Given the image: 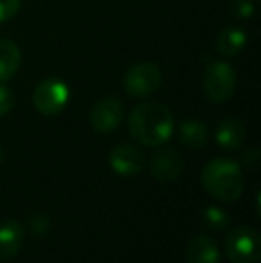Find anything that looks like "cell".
<instances>
[{"mask_svg":"<svg viewBox=\"0 0 261 263\" xmlns=\"http://www.w3.org/2000/svg\"><path fill=\"white\" fill-rule=\"evenodd\" d=\"M109 166L118 176H134L145 166V156L131 143H118L109 153Z\"/></svg>","mask_w":261,"mask_h":263,"instance_id":"obj_8","label":"cell"},{"mask_svg":"<svg viewBox=\"0 0 261 263\" xmlns=\"http://www.w3.org/2000/svg\"><path fill=\"white\" fill-rule=\"evenodd\" d=\"M202 217H204L206 226L213 229H224L231 220L229 213L224 208H220V206H208L204 210V213H202Z\"/></svg>","mask_w":261,"mask_h":263,"instance_id":"obj_16","label":"cell"},{"mask_svg":"<svg viewBox=\"0 0 261 263\" xmlns=\"http://www.w3.org/2000/svg\"><path fill=\"white\" fill-rule=\"evenodd\" d=\"M247 45V34L242 27H224L222 31L216 34L215 40V49L216 52L224 58H233V55L240 54Z\"/></svg>","mask_w":261,"mask_h":263,"instance_id":"obj_12","label":"cell"},{"mask_svg":"<svg viewBox=\"0 0 261 263\" xmlns=\"http://www.w3.org/2000/svg\"><path fill=\"white\" fill-rule=\"evenodd\" d=\"M127 129L142 145L159 147L167 143L174 133V117L170 109L159 102H143L131 111Z\"/></svg>","mask_w":261,"mask_h":263,"instance_id":"obj_1","label":"cell"},{"mask_svg":"<svg viewBox=\"0 0 261 263\" xmlns=\"http://www.w3.org/2000/svg\"><path fill=\"white\" fill-rule=\"evenodd\" d=\"M256 4H258V0H231L229 9L240 20H249L254 16Z\"/></svg>","mask_w":261,"mask_h":263,"instance_id":"obj_17","label":"cell"},{"mask_svg":"<svg viewBox=\"0 0 261 263\" xmlns=\"http://www.w3.org/2000/svg\"><path fill=\"white\" fill-rule=\"evenodd\" d=\"M186 263H220L218 243L204 235L192 238L186 247Z\"/></svg>","mask_w":261,"mask_h":263,"instance_id":"obj_10","label":"cell"},{"mask_svg":"<svg viewBox=\"0 0 261 263\" xmlns=\"http://www.w3.org/2000/svg\"><path fill=\"white\" fill-rule=\"evenodd\" d=\"M226 253L233 263H258L261 258L259 233L249 226H238L227 233Z\"/></svg>","mask_w":261,"mask_h":263,"instance_id":"obj_5","label":"cell"},{"mask_svg":"<svg viewBox=\"0 0 261 263\" xmlns=\"http://www.w3.org/2000/svg\"><path fill=\"white\" fill-rule=\"evenodd\" d=\"M208 125L200 120H186L179 127V140L188 149H202L208 143Z\"/></svg>","mask_w":261,"mask_h":263,"instance_id":"obj_15","label":"cell"},{"mask_svg":"<svg viewBox=\"0 0 261 263\" xmlns=\"http://www.w3.org/2000/svg\"><path fill=\"white\" fill-rule=\"evenodd\" d=\"M68 99L70 90L66 83L57 77H47L34 88L32 104L45 117H56L66 107Z\"/></svg>","mask_w":261,"mask_h":263,"instance_id":"obj_6","label":"cell"},{"mask_svg":"<svg viewBox=\"0 0 261 263\" xmlns=\"http://www.w3.org/2000/svg\"><path fill=\"white\" fill-rule=\"evenodd\" d=\"M202 90L211 104H224L236 90V72L226 61H211L206 66Z\"/></svg>","mask_w":261,"mask_h":263,"instance_id":"obj_3","label":"cell"},{"mask_svg":"<svg viewBox=\"0 0 261 263\" xmlns=\"http://www.w3.org/2000/svg\"><path fill=\"white\" fill-rule=\"evenodd\" d=\"M24 242V228L16 220H6L0 224V261L11 260L18 254Z\"/></svg>","mask_w":261,"mask_h":263,"instance_id":"obj_11","label":"cell"},{"mask_svg":"<svg viewBox=\"0 0 261 263\" xmlns=\"http://www.w3.org/2000/svg\"><path fill=\"white\" fill-rule=\"evenodd\" d=\"M258 159H259V151L258 149H249L247 153L244 154V163L247 166H256Z\"/></svg>","mask_w":261,"mask_h":263,"instance_id":"obj_21","label":"cell"},{"mask_svg":"<svg viewBox=\"0 0 261 263\" xmlns=\"http://www.w3.org/2000/svg\"><path fill=\"white\" fill-rule=\"evenodd\" d=\"M163 83L161 68L152 61H139L129 66L124 76V90L136 99L149 97L156 93Z\"/></svg>","mask_w":261,"mask_h":263,"instance_id":"obj_4","label":"cell"},{"mask_svg":"<svg viewBox=\"0 0 261 263\" xmlns=\"http://www.w3.org/2000/svg\"><path fill=\"white\" fill-rule=\"evenodd\" d=\"M124 120V104L116 97H104L97 101L90 111V124L101 135L113 133Z\"/></svg>","mask_w":261,"mask_h":263,"instance_id":"obj_7","label":"cell"},{"mask_svg":"<svg viewBox=\"0 0 261 263\" xmlns=\"http://www.w3.org/2000/svg\"><path fill=\"white\" fill-rule=\"evenodd\" d=\"M22 0H0V24L9 22L20 11Z\"/></svg>","mask_w":261,"mask_h":263,"instance_id":"obj_18","label":"cell"},{"mask_svg":"<svg viewBox=\"0 0 261 263\" xmlns=\"http://www.w3.org/2000/svg\"><path fill=\"white\" fill-rule=\"evenodd\" d=\"M215 140L222 149L226 151H236L245 140V127L240 120L229 117L224 118L218 125H216Z\"/></svg>","mask_w":261,"mask_h":263,"instance_id":"obj_13","label":"cell"},{"mask_svg":"<svg viewBox=\"0 0 261 263\" xmlns=\"http://www.w3.org/2000/svg\"><path fill=\"white\" fill-rule=\"evenodd\" d=\"M22 54L14 42L0 38V83L9 81L20 68Z\"/></svg>","mask_w":261,"mask_h":263,"instance_id":"obj_14","label":"cell"},{"mask_svg":"<svg viewBox=\"0 0 261 263\" xmlns=\"http://www.w3.org/2000/svg\"><path fill=\"white\" fill-rule=\"evenodd\" d=\"M0 161H2V149H0Z\"/></svg>","mask_w":261,"mask_h":263,"instance_id":"obj_22","label":"cell"},{"mask_svg":"<svg viewBox=\"0 0 261 263\" xmlns=\"http://www.w3.org/2000/svg\"><path fill=\"white\" fill-rule=\"evenodd\" d=\"M14 107V95L9 86L0 84V117H6Z\"/></svg>","mask_w":261,"mask_h":263,"instance_id":"obj_19","label":"cell"},{"mask_svg":"<svg viewBox=\"0 0 261 263\" xmlns=\"http://www.w3.org/2000/svg\"><path fill=\"white\" fill-rule=\"evenodd\" d=\"M185 168V161L183 156L172 147H165V149L157 151L150 159V172H152L154 179L159 183H172L183 174Z\"/></svg>","mask_w":261,"mask_h":263,"instance_id":"obj_9","label":"cell"},{"mask_svg":"<svg viewBox=\"0 0 261 263\" xmlns=\"http://www.w3.org/2000/svg\"><path fill=\"white\" fill-rule=\"evenodd\" d=\"M49 217L43 213H36L34 217H31V228L32 231L36 233V235H43V233H47V229H49Z\"/></svg>","mask_w":261,"mask_h":263,"instance_id":"obj_20","label":"cell"},{"mask_svg":"<svg viewBox=\"0 0 261 263\" xmlns=\"http://www.w3.org/2000/svg\"><path fill=\"white\" fill-rule=\"evenodd\" d=\"M200 183L213 199L234 202L244 192V172L240 165L229 158H215L202 168Z\"/></svg>","mask_w":261,"mask_h":263,"instance_id":"obj_2","label":"cell"}]
</instances>
